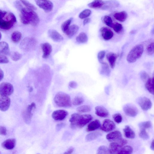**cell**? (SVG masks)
Returning a JSON list of instances; mask_svg holds the SVG:
<instances>
[{"mask_svg": "<svg viewBox=\"0 0 154 154\" xmlns=\"http://www.w3.org/2000/svg\"><path fill=\"white\" fill-rule=\"evenodd\" d=\"M20 15L21 22L25 25L31 24L36 26L40 22V19L37 13L31 9L23 7L20 10Z\"/></svg>", "mask_w": 154, "mask_h": 154, "instance_id": "1", "label": "cell"}, {"mask_svg": "<svg viewBox=\"0 0 154 154\" xmlns=\"http://www.w3.org/2000/svg\"><path fill=\"white\" fill-rule=\"evenodd\" d=\"M92 118V116L90 114L73 113L71 115L69 120L70 127L73 129L82 128L89 123Z\"/></svg>", "mask_w": 154, "mask_h": 154, "instance_id": "2", "label": "cell"}, {"mask_svg": "<svg viewBox=\"0 0 154 154\" xmlns=\"http://www.w3.org/2000/svg\"><path fill=\"white\" fill-rule=\"evenodd\" d=\"M16 22V17L13 13L0 9V29L9 30L14 26Z\"/></svg>", "mask_w": 154, "mask_h": 154, "instance_id": "3", "label": "cell"}, {"mask_svg": "<svg viewBox=\"0 0 154 154\" xmlns=\"http://www.w3.org/2000/svg\"><path fill=\"white\" fill-rule=\"evenodd\" d=\"M54 101L56 105L59 107L68 108L71 106L70 96L63 92H59L56 94Z\"/></svg>", "mask_w": 154, "mask_h": 154, "instance_id": "4", "label": "cell"}, {"mask_svg": "<svg viewBox=\"0 0 154 154\" xmlns=\"http://www.w3.org/2000/svg\"><path fill=\"white\" fill-rule=\"evenodd\" d=\"M144 50V46L142 44L134 46L130 51L127 56V61L130 63L136 62L142 56Z\"/></svg>", "mask_w": 154, "mask_h": 154, "instance_id": "5", "label": "cell"}, {"mask_svg": "<svg viewBox=\"0 0 154 154\" xmlns=\"http://www.w3.org/2000/svg\"><path fill=\"white\" fill-rule=\"evenodd\" d=\"M127 143V141L122 138L118 141L111 143L109 145L110 154L117 153L120 149Z\"/></svg>", "mask_w": 154, "mask_h": 154, "instance_id": "6", "label": "cell"}, {"mask_svg": "<svg viewBox=\"0 0 154 154\" xmlns=\"http://www.w3.org/2000/svg\"><path fill=\"white\" fill-rule=\"evenodd\" d=\"M13 85L8 82H4L0 84V95L6 96L11 95L14 92Z\"/></svg>", "mask_w": 154, "mask_h": 154, "instance_id": "7", "label": "cell"}, {"mask_svg": "<svg viewBox=\"0 0 154 154\" xmlns=\"http://www.w3.org/2000/svg\"><path fill=\"white\" fill-rule=\"evenodd\" d=\"M36 5L46 12L51 11L53 8V4L49 0H35Z\"/></svg>", "mask_w": 154, "mask_h": 154, "instance_id": "8", "label": "cell"}, {"mask_svg": "<svg viewBox=\"0 0 154 154\" xmlns=\"http://www.w3.org/2000/svg\"><path fill=\"white\" fill-rule=\"evenodd\" d=\"M125 113L130 117H134L138 114L139 110L135 106L131 104H127L123 108Z\"/></svg>", "mask_w": 154, "mask_h": 154, "instance_id": "9", "label": "cell"}, {"mask_svg": "<svg viewBox=\"0 0 154 154\" xmlns=\"http://www.w3.org/2000/svg\"><path fill=\"white\" fill-rule=\"evenodd\" d=\"M36 107L35 104L33 102L28 106L27 109L23 113V118L26 123L29 124L30 123L33 116L32 112Z\"/></svg>", "mask_w": 154, "mask_h": 154, "instance_id": "10", "label": "cell"}, {"mask_svg": "<svg viewBox=\"0 0 154 154\" xmlns=\"http://www.w3.org/2000/svg\"><path fill=\"white\" fill-rule=\"evenodd\" d=\"M11 103L10 99L8 96L0 95V110L6 111L9 109Z\"/></svg>", "mask_w": 154, "mask_h": 154, "instance_id": "11", "label": "cell"}, {"mask_svg": "<svg viewBox=\"0 0 154 154\" xmlns=\"http://www.w3.org/2000/svg\"><path fill=\"white\" fill-rule=\"evenodd\" d=\"M138 103L141 108L144 111L149 110L152 106V103L150 100L145 97L140 98L138 100Z\"/></svg>", "mask_w": 154, "mask_h": 154, "instance_id": "12", "label": "cell"}, {"mask_svg": "<svg viewBox=\"0 0 154 154\" xmlns=\"http://www.w3.org/2000/svg\"><path fill=\"white\" fill-rule=\"evenodd\" d=\"M68 113L63 110H60L53 112L52 114V118L56 121H62L64 120L67 116Z\"/></svg>", "mask_w": 154, "mask_h": 154, "instance_id": "13", "label": "cell"}, {"mask_svg": "<svg viewBox=\"0 0 154 154\" xmlns=\"http://www.w3.org/2000/svg\"><path fill=\"white\" fill-rule=\"evenodd\" d=\"M115 128L116 125L113 121L106 119L103 121L100 129L105 132H108L113 130Z\"/></svg>", "mask_w": 154, "mask_h": 154, "instance_id": "14", "label": "cell"}, {"mask_svg": "<svg viewBox=\"0 0 154 154\" xmlns=\"http://www.w3.org/2000/svg\"><path fill=\"white\" fill-rule=\"evenodd\" d=\"M107 139L111 142L118 141L122 138V134L118 131H115L108 134L106 136Z\"/></svg>", "mask_w": 154, "mask_h": 154, "instance_id": "15", "label": "cell"}, {"mask_svg": "<svg viewBox=\"0 0 154 154\" xmlns=\"http://www.w3.org/2000/svg\"><path fill=\"white\" fill-rule=\"evenodd\" d=\"M35 42L33 38H26L22 41L20 45V48L23 50H28L33 46Z\"/></svg>", "mask_w": 154, "mask_h": 154, "instance_id": "16", "label": "cell"}, {"mask_svg": "<svg viewBox=\"0 0 154 154\" xmlns=\"http://www.w3.org/2000/svg\"><path fill=\"white\" fill-rule=\"evenodd\" d=\"M48 33L49 37L54 41L60 42L63 40V37L55 30L53 29L49 30Z\"/></svg>", "mask_w": 154, "mask_h": 154, "instance_id": "17", "label": "cell"}, {"mask_svg": "<svg viewBox=\"0 0 154 154\" xmlns=\"http://www.w3.org/2000/svg\"><path fill=\"white\" fill-rule=\"evenodd\" d=\"M100 31L102 37L105 41L111 39L113 36V33L112 31L107 28H102Z\"/></svg>", "mask_w": 154, "mask_h": 154, "instance_id": "18", "label": "cell"}, {"mask_svg": "<svg viewBox=\"0 0 154 154\" xmlns=\"http://www.w3.org/2000/svg\"><path fill=\"white\" fill-rule=\"evenodd\" d=\"M95 113L98 116L103 118L108 116L109 113L107 110L102 106H98L95 108Z\"/></svg>", "mask_w": 154, "mask_h": 154, "instance_id": "19", "label": "cell"}, {"mask_svg": "<svg viewBox=\"0 0 154 154\" xmlns=\"http://www.w3.org/2000/svg\"><path fill=\"white\" fill-rule=\"evenodd\" d=\"M16 141L14 139H9L5 141L2 144V147L7 150L14 149L16 145Z\"/></svg>", "mask_w": 154, "mask_h": 154, "instance_id": "20", "label": "cell"}, {"mask_svg": "<svg viewBox=\"0 0 154 154\" xmlns=\"http://www.w3.org/2000/svg\"><path fill=\"white\" fill-rule=\"evenodd\" d=\"M41 47L44 53L43 57L44 59L47 58L52 51L51 45L49 43H46L42 44Z\"/></svg>", "mask_w": 154, "mask_h": 154, "instance_id": "21", "label": "cell"}, {"mask_svg": "<svg viewBox=\"0 0 154 154\" xmlns=\"http://www.w3.org/2000/svg\"><path fill=\"white\" fill-rule=\"evenodd\" d=\"M106 57L110 67L113 68L117 59V55L113 52H110L107 54Z\"/></svg>", "mask_w": 154, "mask_h": 154, "instance_id": "22", "label": "cell"}, {"mask_svg": "<svg viewBox=\"0 0 154 154\" xmlns=\"http://www.w3.org/2000/svg\"><path fill=\"white\" fill-rule=\"evenodd\" d=\"M119 3L116 0H110L104 2L103 6L102 9H109L113 8H116L119 7Z\"/></svg>", "mask_w": 154, "mask_h": 154, "instance_id": "23", "label": "cell"}, {"mask_svg": "<svg viewBox=\"0 0 154 154\" xmlns=\"http://www.w3.org/2000/svg\"><path fill=\"white\" fill-rule=\"evenodd\" d=\"M10 53V49L8 44L6 42H0V55H6Z\"/></svg>", "mask_w": 154, "mask_h": 154, "instance_id": "24", "label": "cell"}, {"mask_svg": "<svg viewBox=\"0 0 154 154\" xmlns=\"http://www.w3.org/2000/svg\"><path fill=\"white\" fill-rule=\"evenodd\" d=\"M125 136L127 139H133L135 137V133L129 126H126L123 129Z\"/></svg>", "mask_w": 154, "mask_h": 154, "instance_id": "25", "label": "cell"}, {"mask_svg": "<svg viewBox=\"0 0 154 154\" xmlns=\"http://www.w3.org/2000/svg\"><path fill=\"white\" fill-rule=\"evenodd\" d=\"M101 126L100 122L99 120H96L91 122L88 126L86 131L90 132L99 129Z\"/></svg>", "mask_w": 154, "mask_h": 154, "instance_id": "26", "label": "cell"}, {"mask_svg": "<svg viewBox=\"0 0 154 154\" xmlns=\"http://www.w3.org/2000/svg\"><path fill=\"white\" fill-rule=\"evenodd\" d=\"M79 29V27L78 25H72L70 26L65 33L69 38H71L78 32Z\"/></svg>", "mask_w": 154, "mask_h": 154, "instance_id": "27", "label": "cell"}, {"mask_svg": "<svg viewBox=\"0 0 154 154\" xmlns=\"http://www.w3.org/2000/svg\"><path fill=\"white\" fill-rule=\"evenodd\" d=\"M113 16L117 20L123 22L126 20L127 17V14L126 12L123 11L115 13Z\"/></svg>", "mask_w": 154, "mask_h": 154, "instance_id": "28", "label": "cell"}, {"mask_svg": "<svg viewBox=\"0 0 154 154\" xmlns=\"http://www.w3.org/2000/svg\"><path fill=\"white\" fill-rule=\"evenodd\" d=\"M102 135V134L99 132L91 133L87 135L85 140L87 142H91L95 140Z\"/></svg>", "mask_w": 154, "mask_h": 154, "instance_id": "29", "label": "cell"}, {"mask_svg": "<svg viewBox=\"0 0 154 154\" xmlns=\"http://www.w3.org/2000/svg\"><path fill=\"white\" fill-rule=\"evenodd\" d=\"M104 2L102 0H94L92 2L89 4L88 6L91 8L99 9L102 7Z\"/></svg>", "mask_w": 154, "mask_h": 154, "instance_id": "30", "label": "cell"}, {"mask_svg": "<svg viewBox=\"0 0 154 154\" xmlns=\"http://www.w3.org/2000/svg\"><path fill=\"white\" fill-rule=\"evenodd\" d=\"M22 34L18 31H14L12 33L11 36V40L15 43H17L20 42L22 39Z\"/></svg>", "mask_w": 154, "mask_h": 154, "instance_id": "31", "label": "cell"}, {"mask_svg": "<svg viewBox=\"0 0 154 154\" xmlns=\"http://www.w3.org/2000/svg\"><path fill=\"white\" fill-rule=\"evenodd\" d=\"M76 41L80 44H85L87 42L88 37L87 34L85 33H80L76 38Z\"/></svg>", "mask_w": 154, "mask_h": 154, "instance_id": "32", "label": "cell"}, {"mask_svg": "<svg viewBox=\"0 0 154 154\" xmlns=\"http://www.w3.org/2000/svg\"><path fill=\"white\" fill-rule=\"evenodd\" d=\"M153 78H148L145 84L146 87L151 94H154Z\"/></svg>", "mask_w": 154, "mask_h": 154, "instance_id": "33", "label": "cell"}, {"mask_svg": "<svg viewBox=\"0 0 154 154\" xmlns=\"http://www.w3.org/2000/svg\"><path fill=\"white\" fill-rule=\"evenodd\" d=\"M133 151V149L129 145L126 146L122 147L118 153V154H131Z\"/></svg>", "mask_w": 154, "mask_h": 154, "instance_id": "34", "label": "cell"}, {"mask_svg": "<svg viewBox=\"0 0 154 154\" xmlns=\"http://www.w3.org/2000/svg\"><path fill=\"white\" fill-rule=\"evenodd\" d=\"M101 64L102 67L101 71V73L103 75L109 76L110 74V70L108 64L104 62Z\"/></svg>", "mask_w": 154, "mask_h": 154, "instance_id": "35", "label": "cell"}, {"mask_svg": "<svg viewBox=\"0 0 154 154\" xmlns=\"http://www.w3.org/2000/svg\"><path fill=\"white\" fill-rule=\"evenodd\" d=\"M9 54L12 60L15 62L20 60L22 57V55L18 52H10Z\"/></svg>", "mask_w": 154, "mask_h": 154, "instance_id": "36", "label": "cell"}, {"mask_svg": "<svg viewBox=\"0 0 154 154\" xmlns=\"http://www.w3.org/2000/svg\"><path fill=\"white\" fill-rule=\"evenodd\" d=\"M73 18L71 17L65 21L62 24L61 29L63 32L65 33L68 29L72 22Z\"/></svg>", "mask_w": 154, "mask_h": 154, "instance_id": "37", "label": "cell"}, {"mask_svg": "<svg viewBox=\"0 0 154 154\" xmlns=\"http://www.w3.org/2000/svg\"><path fill=\"white\" fill-rule=\"evenodd\" d=\"M98 154H110L109 149L105 146H101L100 147L97 151Z\"/></svg>", "mask_w": 154, "mask_h": 154, "instance_id": "38", "label": "cell"}, {"mask_svg": "<svg viewBox=\"0 0 154 154\" xmlns=\"http://www.w3.org/2000/svg\"><path fill=\"white\" fill-rule=\"evenodd\" d=\"M76 110L80 113H85L90 111L91 108L89 105H84L77 108Z\"/></svg>", "mask_w": 154, "mask_h": 154, "instance_id": "39", "label": "cell"}, {"mask_svg": "<svg viewBox=\"0 0 154 154\" xmlns=\"http://www.w3.org/2000/svg\"><path fill=\"white\" fill-rule=\"evenodd\" d=\"M103 22L108 26L112 28L113 24L111 17L109 16H105L103 18Z\"/></svg>", "mask_w": 154, "mask_h": 154, "instance_id": "40", "label": "cell"}, {"mask_svg": "<svg viewBox=\"0 0 154 154\" xmlns=\"http://www.w3.org/2000/svg\"><path fill=\"white\" fill-rule=\"evenodd\" d=\"M91 11L89 9H86L82 12L79 14V17L81 19H85L91 14Z\"/></svg>", "mask_w": 154, "mask_h": 154, "instance_id": "41", "label": "cell"}, {"mask_svg": "<svg viewBox=\"0 0 154 154\" xmlns=\"http://www.w3.org/2000/svg\"><path fill=\"white\" fill-rule=\"evenodd\" d=\"M84 102V99L80 96H76L74 99L73 104L75 106H78L82 104Z\"/></svg>", "mask_w": 154, "mask_h": 154, "instance_id": "42", "label": "cell"}, {"mask_svg": "<svg viewBox=\"0 0 154 154\" xmlns=\"http://www.w3.org/2000/svg\"><path fill=\"white\" fill-rule=\"evenodd\" d=\"M139 126L141 129H149L151 126V123L150 121H147L141 123L139 124Z\"/></svg>", "mask_w": 154, "mask_h": 154, "instance_id": "43", "label": "cell"}, {"mask_svg": "<svg viewBox=\"0 0 154 154\" xmlns=\"http://www.w3.org/2000/svg\"><path fill=\"white\" fill-rule=\"evenodd\" d=\"M139 137L144 140H147L149 138V136L145 129H141L139 133Z\"/></svg>", "mask_w": 154, "mask_h": 154, "instance_id": "44", "label": "cell"}, {"mask_svg": "<svg viewBox=\"0 0 154 154\" xmlns=\"http://www.w3.org/2000/svg\"><path fill=\"white\" fill-rule=\"evenodd\" d=\"M20 1L26 8L31 9L33 10L37 9L36 7L35 6L28 1H26V0H20Z\"/></svg>", "mask_w": 154, "mask_h": 154, "instance_id": "45", "label": "cell"}, {"mask_svg": "<svg viewBox=\"0 0 154 154\" xmlns=\"http://www.w3.org/2000/svg\"><path fill=\"white\" fill-rule=\"evenodd\" d=\"M113 118L114 121L118 123H120L122 122V117L120 113L114 114L113 116Z\"/></svg>", "mask_w": 154, "mask_h": 154, "instance_id": "46", "label": "cell"}, {"mask_svg": "<svg viewBox=\"0 0 154 154\" xmlns=\"http://www.w3.org/2000/svg\"><path fill=\"white\" fill-rule=\"evenodd\" d=\"M112 28H113L114 31L118 33H120L123 29L122 25L119 23L113 24Z\"/></svg>", "mask_w": 154, "mask_h": 154, "instance_id": "47", "label": "cell"}, {"mask_svg": "<svg viewBox=\"0 0 154 154\" xmlns=\"http://www.w3.org/2000/svg\"><path fill=\"white\" fill-rule=\"evenodd\" d=\"M147 52L150 55H153L154 52V44L153 42L150 44L147 48Z\"/></svg>", "mask_w": 154, "mask_h": 154, "instance_id": "48", "label": "cell"}, {"mask_svg": "<svg viewBox=\"0 0 154 154\" xmlns=\"http://www.w3.org/2000/svg\"><path fill=\"white\" fill-rule=\"evenodd\" d=\"M105 55V52L104 50L100 51L98 54V59L99 62L101 64L103 62V60Z\"/></svg>", "mask_w": 154, "mask_h": 154, "instance_id": "49", "label": "cell"}, {"mask_svg": "<svg viewBox=\"0 0 154 154\" xmlns=\"http://www.w3.org/2000/svg\"><path fill=\"white\" fill-rule=\"evenodd\" d=\"M9 62L8 58L4 55H0V64H7Z\"/></svg>", "mask_w": 154, "mask_h": 154, "instance_id": "50", "label": "cell"}, {"mask_svg": "<svg viewBox=\"0 0 154 154\" xmlns=\"http://www.w3.org/2000/svg\"><path fill=\"white\" fill-rule=\"evenodd\" d=\"M141 78L143 81H145L148 78L147 74L145 71H142L140 73Z\"/></svg>", "mask_w": 154, "mask_h": 154, "instance_id": "51", "label": "cell"}, {"mask_svg": "<svg viewBox=\"0 0 154 154\" xmlns=\"http://www.w3.org/2000/svg\"><path fill=\"white\" fill-rule=\"evenodd\" d=\"M7 134V131L6 127L0 126V134L3 136H6Z\"/></svg>", "mask_w": 154, "mask_h": 154, "instance_id": "52", "label": "cell"}, {"mask_svg": "<svg viewBox=\"0 0 154 154\" xmlns=\"http://www.w3.org/2000/svg\"><path fill=\"white\" fill-rule=\"evenodd\" d=\"M15 5L16 7L20 11L23 7L21 3L18 1H16L15 2Z\"/></svg>", "mask_w": 154, "mask_h": 154, "instance_id": "53", "label": "cell"}, {"mask_svg": "<svg viewBox=\"0 0 154 154\" xmlns=\"http://www.w3.org/2000/svg\"><path fill=\"white\" fill-rule=\"evenodd\" d=\"M69 86L71 88L75 89L78 86V84L75 81H71L69 84Z\"/></svg>", "mask_w": 154, "mask_h": 154, "instance_id": "54", "label": "cell"}, {"mask_svg": "<svg viewBox=\"0 0 154 154\" xmlns=\"http://www.w3.org/2000/svg\"><path fill=\"white\" fill-rule=\"evenodd\" d=\"M74 148L73 147H70L64 153L66 154H70L72 153L74 151Z\"/></svg>", "mask_w": 154, "mask_h": 154, "instance_id": "55", "label": "cell"}, {"mask_svg": "<svg viewBox=\"0 0 154 154\" xmlns=\"http://www.w3.org/2000/svg\"><path fill=\"white\" fill-rule=\"evenodd\" d=\"M65 126L64 123H62L61 124H57L56 126V130L57 131H59L62 128Z\"/></svg>", "mask_w": 154, "mask_h": 154, "instance_id": "56", "label": "cell"}, {"mask_svg": "<svg viewBox=\"0 0 154 154\" xmlns=\"http://www.w3.org/2000/svg\"><path fill=\"white\" fill-rule=\"evenodd\" d=\"M4 73L3 70L0 68V82H1L4 78Z\"/></svg>", "mask_w": 154, "mask_h": 154, "instance_id": "57", "label": "cell"}, {"mask_svg": "<svg viewBox=\"0 0 154 154\" xmlns=\"http://www.w3.org/2000/svg\"><path fill=\"white\" fill-rule=\"evenodd\" d=\"M91 22V19L89 18H86L85 19L83 22V24L84 25L89 23Z\"/></svg>", "mask_w": 154, "mask_h": 154, "instance_id": "58", "label": "cell"}, {"mask_svg": "<svg viewBox=\"0 0 154 154\" xmlns=\"http://www.w3.org/2000/svg\"><path fill=\"white\" fill-rule=\"evenodd\" d=\"M150 148L152 150H154V141H153H153L152 142V143H151V145H150Z\"/></svg>", "mask_w": 154, "mask_h": 154, "instance_id": "59", "label": "cell"}, {"mask_svg": "<svg viewBox=\"0 0 154 154\" xmlns=\"http://www.w3.org/2000/svg\"><path fill=\"white\" fill-rule=\"evenodd\" d=\"M2 37V35L1 33V32H0V40H1Z\"/></svg>", "mask_w": 154, "mask_h": 154, "instance_id": "60", "label": "cell"}, {"mask_svg": "<svg viewBox=\"0 0 154 154\" xmlns=\"http://www.w3.org/2000/svg\"><path fill=\"white\" fill-rule=\"evenodd\" d=\"M33 88H31L30 89H29V91L30 92H32V91H33Z\"/></svg>", "mask_w": 154, "mask_h": 154, "instance_id": "61", "label": "cell"}]
</instances>
